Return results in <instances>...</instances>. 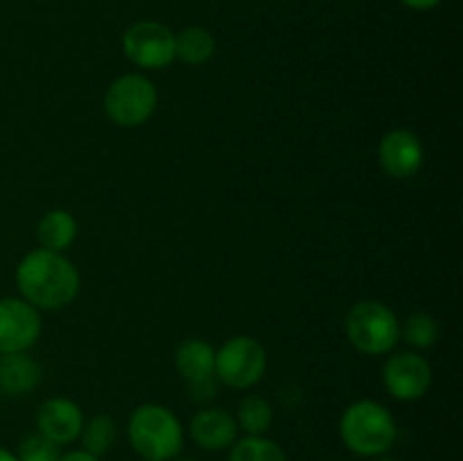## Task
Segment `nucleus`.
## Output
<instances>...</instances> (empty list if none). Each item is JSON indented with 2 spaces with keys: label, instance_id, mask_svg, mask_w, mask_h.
Wrapping results in <instances>:
<instances>
[{
  "label": "nucleus",
  "instance_id": "obj_1",
  "mask_svg": "<svg viewBox=\"0 0 463 461\" xmlns=\"http://www.w3.org/2000/svg\"><path fill=\"white\" fill-rule=\"evenodd\" d=\"M16 287L23 301L39 312H57L71 306L81 289V276L66 253L32 249L16 267Z\"/></svg>",
  "mask_w": 463,
  "mask_h": 461
},
{
  "label": "nucleus",
  "instance_id": "obj_2",
  "mask_svg": "<svg viewBox=\"0 0 463 461\" xmlns=\"http://www.w3.org/2000/svg\"><path fill=\"white\" fill-rule=\"evenodd\" d=\"M339 438L344 447L357 456L375 459L389 455L398 438L396 419L383 402L362 398L342 411Z\"/></svg>",
  "mask_w": 463,
  "mask_h": 461
},
{
  "label": "nucleus",
  "instance_id": "obj_3",
  "mask_svg": "<svg viewBox=\"0 0 463 461\" xmlns=\"http://www.w3.org/2000/svg\"><path fill=\"white\" fill-rule=\"evenodd\" d=\"M127 438L143 461H172L184 450L185 429L170 407L145 402L131 411Z\"/></svg>",
  "mask_w": 463,
  "mask_h": 461
},
{
  "label": "nucleus",
  "instance_id": "obj_4",
  "mask_svg": "<svg viewBox=\"0 0 463 461\" xmlns=\"http://www.w3.org/2000/svg\"><path fill=\"white\" fill-rule=\"evenodd\" d=\"M346 339L357 353L369 357L392 355L401 342V319L383 301L355 303L346 315Z\"/></svg>",
  "mask_w": 463,
  "mask_h": 461
},
{
  "label": "nucleus",
  "instance_id": "obj_5",
  "mask_svg": "<svg viewBox=\"0 0 463 461\" xmlns=\"http://www.w3.org/2000/svg\"><path fill=\"white\" fill-rule=\"evenodd\" d=\"M158 90L147 75L127 72L116 77L104 93V113L122 129H136L156 113Z\"/></svg>",
  "mask_w": 463,
  "mask_h": 461
},
{
  "label": "nucleus",
  "instance_id": "obj_6",
  "mask_svg": "<svg viewBox=\"0 0 463 461\" xmlns=\"http://www.w3.org/2000/svg\"><path fill=\"white\" fill-rule=\"evenodd\" d=\"M267 373V351L256 337L238 334L215 348V378L224 387L247 391Z\"/></svg>",
  "mask_w": 463,
  "mask_h": 461
},
{
  "label": "nucleus",
  "instance_id": "obj_7",
  "mask_svg": "<svg viewBox=\"0 0 463 461\" xmlns=\"http://www.w3.org/2000/svg\"><path fill=\"white\" fill-rule=\"evenodd\" d=\"M175 369L188 387L190 400L202 405L215 400L220 393V380L215 378V348L206 339H184L175 351Z\"/></svg>",
  "mask_w": 463,
  "mask_h": 461
},
{
  "label": "nucleus",
  "instance_id": "obj_8",
  "mask_svg": "<svg viewBox=\"0 0 463 461\" xmlns=\"http://www.w3.org/2000/svg\"><path fill=\"white\" fill-rule=\"evenodd\" d=\"M122 52L143 71H163L175 61V32L158 21H138L122 34Z\"/></svg>",
  "mask_w": 463,
  "mask_h": 461
},
{
  "label": "nucleus",
  "instance_id": "obj_9",
  "mask_svg": "<svg viewBox=\"0 0 463 461\" xmlns=\"http://www.w3.org/2000/svg\"><path fill=\"white\" fill-rule=\"evenodd\" d=\"M434 380L432 364L419 351L393 353L383 366V387L401 402L420 400Z\"/></svg>",
  "mask_w": 463,
  "mask_h": 461
},
{
  "label": "nucleus",
  "instance_id": "obj_10",
  "mask_svg": "<svg viewBox=\"0 0 463 461\" xmlns=\"http://www.w3.org/2000/svg\"><path fill=\"white\" fill-rule=\"evenodd\" d=\"M41 312L21 296L0 298V355L27 353L41 337Z\"/></svg>",
  "mask_w": 463,
  "mask_h": 461
},
{
  "label": "nucleus",
  "instance_id": "obj_11",
  "mask_svg": "<svg viewBox=\"0 0 463 461\" xmlns=\"http://www.w3.org/2000/svg\"><path fill=\"white\" fill-rule=\"evenodd\" d=\"M380 167L387 176L396 181H407L423 170L425 147L423 140L414 131L398 127L387 131L378 145Z\"/></svg>",
  "mask_w": 463,
  "mask_h": 461
},
{
  "label": "nucleus",
  "instance_id": "obj_12",
  "mask_svg": "<svg viewBox=\"0 0 463 461\" xmlns=\"http://www.w3.org/2000/svg\"><path fill=\"white\" fill-rule=\"evenodd\" d=\"M84 428V411L66 396H52L36 409V432L50 438L59 447L80 441Z\"/></svg>",
  "mask_w": 463,
  "mask_h": 461
},
{
  "label": "nucleus",
  "instance_id": "obj_13",
  "mask_svg": "<svg viewBox=\"0 0 463 461\" xmlns=\"http://www.w3.org/2000/svg\"><path fill=\"white\" fill-rule=\"evenodd\" d=\"M190 438L206 452L229 450L240 437L238 420L222 407H202L190 419Z\"/></svg>",
  "mask_w": 463,
  "mask_h": 461
},
{
  "label": "nucleus",
  "instance_id": "obj_14",
  "mask_svg": "<svg viewBox=\"0 0 463 461\" xmlns=\"http://www.w3.org/2000/svg\"><path fill=\"white\" fill-rule=\"evenodd\" d=\"M41 364L30 353H5L0 355V391L7 396H25L41 382Z\"/></svg>",
  "mask_w": 463,
  "mask_h": 461
},
{
  "label": "nucleus",
  "instance_id": "obj_15",
  "mask_svg": "<svg viewBox=\"0 0 463 461\" xmlns=\"http://www.w3.org/2000/svg\"><path fill=\"white\" fill-rule=\"evenodd\" d=\"M77 230H80V226H77L75 215L71 211L52 208L36 224V240H39L41 249L66 253L77 240Z\"/></svg>",
  "mask_w": 463,
  "mask_h": 461
},
{
  "label": "nucleus",
  "instance_id": "obj_16",
  "mask_svg": "<svg viewBox=\"0 0 463 461\" xmlns=\"http://www.w3.org/2000/svg\"><path fill=\"white\" fill-rule=\"evenodd\" d=\"M215 36L206 27H185L175 34V57L188 66H203L215 54Z\"/></svg>",
  "mask_w": 463,
  "mask_h": 461
},
{
  "label": "nucleus",
  "instance_id": "obj_17",
  "mask_svg": "<svg viewBox=\"0 0 463 461\" xmlns=\"http://www.w3.org/2000/svg\"><path fill=\"white\" fill-rule=\"evenodd\" d=\"M235 420H238L240 432L260 437V434H267L271 429V423H274V407H271V402L265 396L251 393V396H244L240 400L238 411H235Z\"/></svg>",
  "mask_w": 463,
  "mask_h": 461
},
{
  "label": "nucleus",
  "instance_id": "obj_18",
  "mask_svg": "<svg viewBox=\"0 0 463 461\" xmlns=\"http://www.w3.org/2000/svg\"><path fill=\"white\" fill-rule=\"evenodd\" d=\"M81 450H86L89 455L102 459L104 455L113 450L118 441V425L116 420L109 414H98L93 419L84 420V428L80 434Z\"/></svg>",
  "mask_w": 463,
  "mask_h": 461
},
{
  "label": "nucleus",
  "instance_id": "obj_19",
  "mask_svg": "<svg viewBox=\"0 0 463 461\" xmlns=\"http://www.w3.org/2000/svg\"><path fill=\"white\" fill-rule=\"evenodd\" d=\"M229 461H288V452L267 434H244L229 447Z\"/></svg>",
  "mask_w": 463,
  "mask_h": 461
},
{
  "label": "nucleus",
  "instance_id": "obj_20",
  "mask_svg": "<svg viewBox=\"0 0 463 461\" xmlns=\"http://www.w3.org/2000/svg\"><path fill=\"white\" fill-rule=\"evenodd\" d=\"M439 321L428 312H414L401 324V339L414 351L432 348L439 339Z\"/></svg>",
  "mask_w": 463,
  "mask_h": 461
},
{
  "label": "nucleus",
  "instance_id": "obj_21",
  "mask_svg": "<svg viewBox=\"0 0 463 461\" xmlns=\"http://www.w3.org/2000/svg\"><path fill=\"white\" fill-rule=\"evenodd\" d=\"M59 456H61V447L50 438L41 437L39 432L27 434L16 452L18 461H59Z\"/></svg>",
  "mask_w": 463,
  "mask_h": 461
},
{
  "label": "nucleus",
  "instance_id": "obj_22",
  "mask_svg": "<svg viewBox=\"0 0 463 461\" xmlns=\"http://www.w3.org/2000/svg\"><path fill=\"white\" fill-rule=\"evenodd\" d=\"M59 461H99V459H98V456L89 455V452L81 450V447H80V450H71V452H66V455L61 452Z\"/></svg>",
  "mask_w": 463,
  "mask_h": 461
},
{
  "label": "nucleus",
  "instance_id": "obj_23",
  "mask_svg": "<svg viewBox=\"0 0 463 461\" xmlns=\"http://www.w3.org/2000/svg\"><path fill=\"white\" fill-rule=\"evenodd\" d=\"M402 5H407L410 9H419V12H428L434 9L437 5H441V0H401Z\"/></svg>",
  "mask_w": 463,
  "mask_h": 461
},
{
  "label": "nucleus",
  "instance_id": "obj_24",
  "mask_svg": "<svg viewBox=\"0 0 463 461\" xmlns=\"http://www.w3.org/2000/svg\"><path fill=\"white\" fill-rule=\"evenodd\" d=\"M0 461H18V459H16V455H14V452H9L7 447L0 446Z\"/></svg>",
  "mask_w": 463,
  "mask_h": 461
},
{
  "label": "nucleus",
  "instance_id": "obj_25",
  "mask_svg": "<svg viewBox=\"0 0 463 461\" xmlns=\"http://www.w3.org/2000/svg\"><path fill=\"white\" fill-rule=\"evenodd\" d=\"M373 461H398L396 456H389V455H383V456H375Z\"/></svg>",
  "mask_w": 463,
  "mask_h": 461
},
{
  "label": "nucleus",
  "instance_id": "obj_26",
  "mask_svg": "<svg viewBox=\"0 0 463 461\" xmlns=\"http://www.w3.org/2000/svg\"><path fill=\"white\" fill-rule=\"evenodd\" d=\"M172 461H197V459H190V456H176V459Z\"/></svg>",
  "mask_w": 463,
  "mask_h": 461
},
{
  "label": "nucleus",
  "instance_id": "obj_27",
  "mask_svg": "<svg viewBox=\"0 0 463 461\" xmlns=\"http://www.w3.org/2000/svg\"><path fill=\"white\" fill-rule=\"evenodd\" d=\"M140 461H143V459H140Z\"/></svg>",
  "mask_w": 463,
  "mask_h": 461
}]
</instances>
